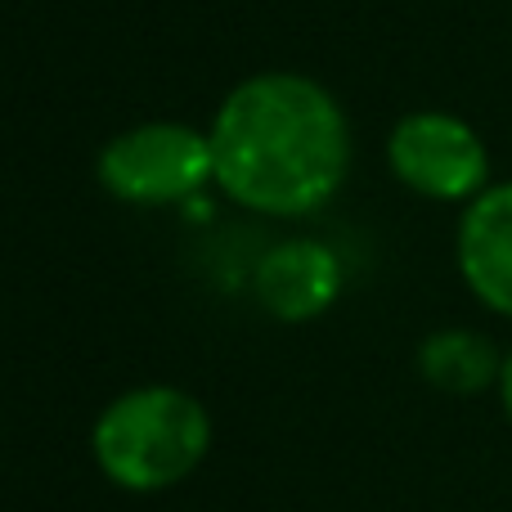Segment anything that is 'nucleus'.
<instances>
[{
    "label": "nucleus",
    "mask_w": 512,
    "mask_h": 512,
    "mask_svg": "<svg viewBox=\"0 0 512 512\" xmlns=\"http://www.w3.org/2000/svg\"><path fill=\"white\" fill-rule=\"evenodd\" d=\"M207 140L216 185L265 216L319 212L351 167L342 104L301 72H261L234 86Z\"/></svg>",
    "instance_id": "obj_1"
},
{
    "label": "nucleus",
    "mask_w": 512,
    "mask_h": 512,
    "mask_svg": "<svg viewBox=\"0 0 512 512\" xmlns=\"http://www.w3.org/2000/svg\"><path fill=\"white\" fill-rule=\"evenodd\" d=\"M212 445L207 409L189 391L140 387L95 423V459L122 490H162L189 477Z\"/></svg>",
    "instance_id": "obj_2"
},
{
    "label": "nucleus",
    "mask_w": 512,
    "mask_h": 512,
    "mask_svg": "<svg viewBox=\"0 0 512 512\" xmlns=\"http://www.w3.org/2000/svg\"><path fill=\"white\" fill-rule=\"evenodd\" d=\"M99 185L135 207H162L216 180L212 140L180 122H149L122 131L99 153Z\"/></svg>",
    "instance_id": "obj_3"
},
{
    "label": "nucleus",
    "mask_w": 512,
    "mask_h": 512,
    "mask_svg": "<svg viewBox=\"0 0 512 512\" xmlns=\"http://www.w3.org/2000/svg\"><path fill=\"white\" fill-rule=\"evenodd\" d=\"M387 162L405 189L436 203H472L490 189V153L481 135L454 113H409L387 140Z\"/></svg>",
    "instance_id": "obj_4"
},
{
    "label": "nucleus",
    "mask_w": 512,
    "mask_h": 512,
    "mask_svg": "<svg viewBox=\"0 0 512 512\" xmlns=\"http://www.w3.org/2000/svg\"><path fill=\"white\" fill-rule=\"evenodd\" d=\"M459 274L481 306L512 319V180L468 203L459 221Z\"/></svg>",
    "instance_id": "obj_5"
},
{
    "label": "nucleus",
    "mask_w": 512,
    "mask_h": 512,
    "mask_svg": "<svg viewBox=\"0 0 512 512\" xmlns=\"http://www.w3.org/2000/svg\"><path fill=\"white\" fill-rule=\"evenodd\" d=\"M337 292H342V265L324 243H279L256 265V297L274 319H288V324L324 315Z\"/></svg>",
    "instance_id": "obj_6"
},
{
    "label": "nucleus",
    "mask_w": 512,
    "mask_h": 512,
    "mask_svg": "<svg viewBox=\"0 0 512 512\" xmlns=\"http://www.w3.org/2000/svg\"><path fill=\"white\" fill-rule=\"evenodd\" d=\"M418 369L436 391L477 396L486 387H499L504 355L490 346V337L472 333V328H445V333H432L418 346Z\"/></svg>",
    "instance_id": "obj_7"
},
{
    "label": "nucleus",
    "mask_w": 512,
    "mask_h": 512,
    "mask_svg": "<svg viewBox=\"0 0 512 512\" xmlns=\"http://www.w3.org/2000/svg\"><path fill=\"white\" fill-rule=\"evenodd\" d=\"M499 400H504V414L512 423V351L504 355V369H499Z\"/></svg>",
    "instance_id": "obj_8"
}]
</instances>
